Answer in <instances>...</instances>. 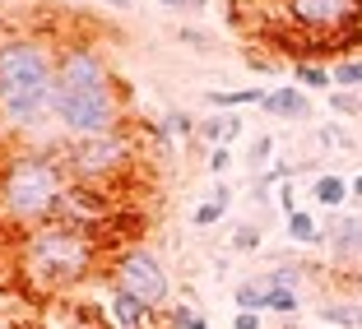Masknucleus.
Instances as JSON below:
<instances>
[{"label": "nucleus", "mask_w": 362, "mask_h": 329, "mask_svg": "<svg viewBox=\"0 0 362 329\" xmlns=\"http://www.w3.org/2000/svg\"><path fill=\"white\" fill-rule=\"evenodd\" d=\"M52 121L65 130V139H93L126 126V93L112 75L103 47L88 37H70L56 47V93Z\"/></svg>", "instance_id": "obj_1"}, {"label": "nucleus", "mask_w": 362, "mask_h": 329, "mask_svg": "<svg viewBox=\"0 0 362 329\" xmlns=\"http://www.w3.org/2000/svg\"><path fill=\"white\" fill-rule=\"evenodd\" d=\"M75 177L65 167L61 149L52 144H10L0 158V227L33 232V227L61 218V204Z\"/></svg>", "instance_id": "obj_2"}, {"label": "nucleus", "mask_w": 362, "mask_h": 329, "mask_svg": "<svg viewBox=\"0 0 362 329\" xmlns=\"http://www.w3.org/2000/svg\"><path fill=\"white\" fill-rule=\"evenodd\" d=\"M103 265V241L88 227H75L65 218L19 232L14 246V269H19V283L33 287L37 297H61V292H75L79 283L98 274Z\"/></svg>", "instance_id": "obj_3"}, {"label": "nucleus", "mask_w": 362, "mask_h": 329, "mask_svg": "<svg viewBox=\"0 0 362 329\" xmlns=\"http://www.w3.org/2000/svg\"><path fill=\"white\" fill-rule=\"evenodd\" d=\"M56 47L42 32L0 37V126L10 135H28L52 116L56 93Z\"/></svg>", "instance_id": "obj_4"}, {"label": "nucleus", "mask_w": 362, "mask_h": 329, "mask_svg": "<svg viewBox=\"0 0 362 329\" xmlns=\"http://www.w3.org/2000/svg\"><path fill=\"white\" fill-rule=\"evenodd\" d=\"M279 5H284V23L298 32V61L339 52V47H362L358 0H279Z\"/></svg>", "instance_id": "obj_5"}, {"label": "nucleus", "mask_w": 362, "mask_h": 329, "mask_svg": "<svg viewBox=\"0 0 362 329\" xmlns=\"http://www.w3.org/2000/svg\"><path fill=\"white\" fill-rule=\"evenodd\" d=\"M61 158L79 186H107L135 162V139H130L126 126L112 130V135H93V139H65Z\"/></svg>", "instance_id": "obj_6"}, {"label": "nucleus", "mask_w": 362, "mask_h": 329, "mask_svg": "<svg viewBox=\"0 0 362 329\" xmlns=\"http://www.w3.org/2000/svg\"><path fill=\"white\" fill-rule=\"evenodd\" d=\"M107 287H121L130 297H139L144 306L153 311H168V297H172V278H168V265L149 246H126L107 260Z\"/></svg>", "instance_id": "obj_7"}, {"label": "nucleus", "mask_w": 362, "mask_h": 329, "mask_svg": "<svg viewBox=\"0 0 362 329\" xmlns=\"http://www.w3.org/2000/svg\"><path fill=\"white\" fill-rule=\"evenodd\" d=\"M153 316L158 311L144 306L139 297H130L121 287H107V325L112 329H153Z\"/></svg>", "instance_id": "obj_8"}, {"label": "nucleus", "mask_w": 362, "mask_h": 329, "mask_svg": "<svg viewBox=\"0 0 362 329\" xmlns=\"http://www.w3.org/2000/svg\"><path fill=\"white\" fill-rule=\"evenodd\" d=\"M325 246L334 251V260H339V265L358 260V255H362V218H358V213L334 218V223L325 227Z\"/></svg>", "instance_id": "obj_9"}, {"label": "nucleus", "mask_w": 362, "mask_h": 329, "mask_svg": "<svg viewBox=\"0 0 362 329\" xmlns=\"http://www.w3.org/2000/svg\"><path fill=\"white\" fill-rule=\"evenodd\" d=\"M260 107H265L269 116H279V121H307L311 116V97H307V88H298V84L265 88V102Z\"/></svg>", "instance_id": "obj_10"}, {"label": "nucleus", "mask_w": 362, "mask_h": 329, "mask_svg": "<svg viewBox=\"0 0 362 329\" xmlns=\"http://www.w3.org/2000/svg\"><path fill=\"white\" fill-rule=\"evenodd\" d=\"M311 200H316L320 209H344V200H353L349 181H344L339 172H316V181H311Z\"/></svg>", "instance_id": "obj_11"}, {"label": "nucleus", "mask_w": 362, "mask_h": 329, "mask_svg": "<svg viewBox=\"0 0 362 329\" xmlns=\"http://www.w3.org/2000/svg\"><path fill=\"white\" fill-rule=\"evenodd\" d=\"M237 135H242V116H237V112H223V116H204L200 126H195V139H204V144H233Z\"/></svg>", "instance_id": "obj_12"}, {"label": "nucleus", "mask_w": 362, "mask_h": 329, "mask_svg": "<svg viewBox=\"0 0 362 329\" xmlns=\"http://www.w3.org/2000/svg\"><path fill=\"white\" fill-rule=\"evenodd\" d=\"M204 102L218 107V112H237V107H260L265 102V88H209Z\"/></svg>", "instance_id": "obj_13"}, {"label": "nucleus", "mask_w": 362, "mask_h": 329, "mask_svg": "<svg viewBox=\"0 0 362 329\" xmlns=\"http://www.w3.org/2000/svg\"><path fill=\"white\" fill-rule=\"evenodd\" d=\"M284 232L293 237L298 246H325V227H320L316 213H307V209L288 213V218H284Z\"/></svg>", "instance_id": "obj_14"}, {"label": "nucleus", "mask_w": 362, "mask_h": 329, "mask_svg": "<svg viewBox=\"0 0 362 329\" xmlns=\"http://www.w3.org/2000/svg\"><path fill=\"white\" fill-rule=\"evenodd\" d=\"M228 209H233V191H228L223 181H218L209 200H204V204H195V213H191V218H195V227H214V223H218V218H223Z\"/></svg>", "instance_id": "obj_15"}, {"label": "nucleus", "mask_w": 362, "mask_h": 329, "mask_svg": "<svg viewBox=\"0 0 362 329\" xmlns=\"http://www.w3.org/2000/svg\"><path fill=\"white\" fill-rule=\"evenodd\" d=\"M316 316L330 329H362V306H353V301H325Z\"/></svg>", "instance_id": "obj_16"}, {"label": "nucleus", "mask_w": 362, "mask_h": 329, "mask_svg": "<svg viewBox=\"0 0 362 329\" xmlns=\"http://www.w3.org/2000/svg\"><path fill=\"white\" fill-rule=\"evenodd\" d=\"M163 325H168V329H209V320H204L200 306H191V301H177V306L163 311Z\"/></svg>", "instance_id": "obj_17"}, {"label": "nucleus", "mask_w": 362, "mask_h": 329, "mask_svg": "<svg viewBox=\"0 0 362 329\" xmlns=\"http://www.w3.org/2000/svg\"><path fill=\"white\" fill-rule=\"evenodd\" d=\"M293 84L298 88H325V93H330L334 79H330V70L316 65V61H293Z\"/></svg>", "instance_id": "obj_18"}, {"label": "nucleus", "mask_w": 362, "mask_h": 329, "mask_svg": "<svg viewBox=\"0 0 362 329\" xmlns=\"http://www.w3.org/2000/svg\"><path fill=\"white\" fill-rule=\"evenodd\" d=\"M265 311H269V316H284V320H293V316L302 311V292H298V287H269Z\"/></svg>", "instance_id": "obj_19"}, {"label": "nucleus", "mask_w": 362, "mask_h": 329, "mask_svg": "<svg viewBox=\"0 0 362 329\" xmlns=\"http://www.w3.org/2000/svg\"><path fill=\"white\" fill-rule=\"evenodd\" d=\"M265 297H269V287L260 283V278H246V283H237V287H233L237 311H265Z\"/></svg>", "instance_id": "obj_20"}, {"label": "nucleus", "mask_w": 362, "mask_h": 329, "mask_svg": "<svg viewBox=\"0 0 362 329\" xmlns=\"http://www.w3.org/2000/svg\"><path fill=\"white\" fill-rule=\"evenodd\" d=\"M330 79L339 88H349V93H358V88H362V56H344V61H334Z\"/></svg>", "instance_id": "obj_21"}, {"label": "nucleus", "mask_w": 362, "mask_h": 329, "mask_svg": "<svg viewBox=\"0 0 362 329\" xmlns=\"http://www.w3.org/2000/svg\"><path fill=\"white\" fill-rule=\"evenodd\" d=\"M265 287H298L302 292V269L298 265H274V269H265V274H256Z\"/></svg>", "instance_id": "obj_22"}, {"label": "nucleus", "mask_w": 362, "mask_h": 329, "mask_svg": "<svg viewBox=\"0 0 362 329\" xmlns=\"http://www.w3.org/2000/svg\"><path fill=\"white\" fill-rule=\"evenodd\" d=\"M325 102H330V112H339V116H362V93L330 88V93H325Z\"/></svg>", "instance_id": "obj_23"}, {"label": "nucleus", "mask_w": 362, "mask_h": 329, "mask_svg": "<svg viewBox=\"0 0 362 329\" xmlns=\"http://www.w3.org/2000/svg\"><path fill=\"white\" fill-rule=\"evenodd\" d=\"M163 126L172 130V139H195V126H200V121H195V116H186L181 107H172L168 116H163Z\"/></svg>", "instance_id": "obj_24"}, {"label": "nucleus", "mask_w": 362, "mask_h": 329, "mask_svg": "<svg viewBox=\"0 0 362 329\" xmlns=\"http://www.w3.org/2000/svg\"><path fill=\"white\" fill-rule=\"evenodd\" d=\"M233 251H237V255L260 251V227H256V223H237V227H233Z\"/></svg>", "instance_id": "obj_25"}, {"label": "nucleus", "mask_w": 362, "mask_h": 329, "mask_svg": "<svg viewBox=\"0 0 362 329\" xmlns=\"http://www.w3.org/2000/svg\"><path fill=\"white\" fill-rule=\"evenodd\" d=\"M274 153V135H260V139H251V149H246V167H265V158Z\"/></svg>", "instance_id": "obj_26"}, {"label": "nucleus", "mask_w": 362, "mask_h": 329, "mask_svg": "<svg viewBox=\"0 0 362 329\" xmlns=\"http://www.w3.org/2000/svg\"><path fill=\"white\" fill-rule=\"evenodd\" d=\"M316 139H320V144H330V149H353V135H349V130H339V126H320Z\"/></svg>", "instance_id": "obj_27"}, {"label": "nucleus", "mask_w": 362, "mask_h": 329, "mask_svg": "<svg viewBox=\"0 0 362 329\" xmlns=\"http://www.w3.org/2000/svg\"><path fill=\"white\" fill-rule=\"evenodd\" d=\"M228 167H233V149H228V144H214V149H209V172H214V177H223Z\"/></svg>", "instance_id": "obj_28"}, {"label": "nucleus", "mask_w": 362, "mask_h": 329, "mask_svg": "<svg viewBox=\"0 0 362 329\" xmlns=\"http://www.w3.org/2000/svg\"><path fill=\"white\" fill-rule=\"evenodd\" d=\"M177 37H181V42H186V47H200V52H209V32H200V28H191V23H181V28H177Z\"/></svg>", "instance_id": "obj_29"}, {"label": "nucleus", "mask_w": 362, "mask_h": 329, "mask_svg": "<svg viewBox=\"0 0 362 329\" xmlns=\"http://www.w3.org/2000/svg\"><path fill=\"white\" fill-rule=\"evenodd\" d=\"M233 329H260V311H237Z\"/></svg>", "instance_id": "obj_30"}, {"label": "nucleus", "mask_w": 362, "mask_h": 329, "mask_svg": "<svg viewBox=\"0 0 362 329\" xmlns=\"http://www.w3.org/2000/svg\"><path fill=\"white\" fill-rule=\"evenodd\" d=\"M98 5H107V10H121V14L135 10V0H98Z\"/></svg>", "instance_id": "obj_31"}, {"label": "nucleus", "mask_w": 362, "mask_h": 329, "mask_svg": "<svg viewBox=\"0 0 362 329\" xmlns=\"http://www.w3.org/2000/svg\"><path fill=\"white\" fill-rule=\"evenodd\" d=\"M349 195L362 204V172H358V177H349Z\"/></svg>", "instance_id": "obj_32"}, {"label": "nucleus", "mask_w": 362, "mask_h": 329, "mask_svg": "<svg viewBox=\"0 0 362 329\" xmlns=\"http://www.w3.org/2000/svg\"><path fill=\"white\" fill-rule=\"evenodd\" d=\"M5 153H10V130L0 126V158H5Z\"/></svg>", "instance_id": "obj_33"}, {"label": "nucleus", "mask_w": 362, "mask_h": 329, "mask_svg": "<svg viewBox=\"0 0 362 329\" xmlns=\"http://www.w3.org/2000/svg\"><path fill=\"white\" fill-rule=\"evenodd\" d=\"M204 5H209V0H186V10H204Z\"/></svg>", "instance_id": "obj_34"}, {"label": "nucleus", "mask_w": 362, "mask_h": 329, "mask_svg": "<svg viewBox=\"0 0 362 329\" xmlns=\"http://www.w3.org/2000/svg\"><path fill=\"white\" fill-rule=\"evenodd\" d=\"M158 5H172V10H186V0H158Z\"/></svg>", "instance_id": "obj_35"}, {"label": "nucleus", "mask_w": 362, "mask_h": 329, "mask_svg": "<svg viewBox=\"0 0 362 329\" xmlns=\"http://www.w3.org/2000/svg\"><path fill=\"white\" fill-rule=\"evenodd\" d=\"M358 23H362V0H358Z\"/></svg>", "instance_id": "obj_36"}, {"label": "nucleus", "mask_w": 362, "mask_h": 329, "mask_svg": "<svg viewBox=\"0 0 362 329\" xmlns=\"http://www.w3.org/2000/svg\"><path fill=\"white\" fill-rule=\"evenodd\" d=\"M0 232H5V227H0ZM0 246H5V237H0Z\"/></svg>", "instance_id": "obj_37"}, {"label": "nucleus", "mask_w": 362, "mask_h": 329, "mask_svg": "<svg viewBox=\"0 0 362 329\" xmlns=\"http://www.w3.org/2000/svg\"><path fill=\"white\" fill-rule=\"evenodd\" d=\"M0 329H10V325H5V320H0Z\"/></svg>", "instance_id": "obj_38"}]
</instances>
